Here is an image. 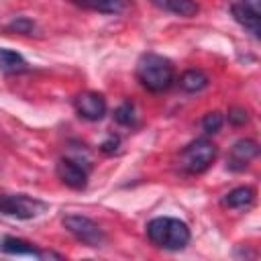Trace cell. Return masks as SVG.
Here are the masks:
<instances>
[{"label":"cell","instance_id":"cell-1","mask_svg":"<svg viewBox=\"0 0 261 261\" xmlns=\"http://www.w3.org/2000/svg\"><path fill=\"white\" fill-rule=\"evenodd\" d=\"M149 241L165 251H181L190 243V228L184 220L171 216H157L147 222Z\"/></svg>","mask_w":261,"mask_h":261},{"label":"cell","instance_id":"cell-2","mask_svg":"<svg viewBox=\"0 0 261 261\" xmlns=\"http://www.w3.org/2000/svg\"><path fill=\"white\" fill-rule=\"evenodd\" d=\"M137 80L149 92H165L175 80L173 63L157 53H145L137 63Z\"/></svg>","mask_w":261,"mask_h":261},{"label":"cell","instance_id":"cell-3","mask_svg":"<svg viewBox=\"0 0 261 261\" xmlns=\"http://www.w3.org/2000/svg\"><path fill=\"white\" fill-rule=\"evenodd\" d=\"M216 159V145L208 139H196L181 151V165L188 173L206 171Z\"/></svg>","mask_w":261,"mask_h":261},{"label":"cell","instance_id":"cell-4","mask_svg":"<svg viewBox=\"0 0 261 261\" xmlns=\"http://www.w3.org/2000/svg\"><path fill=\"white\" fill-rule=\"evenodd\" d=\"M63 226L84 245L88 247H102L106 243V234L104 230L90 220L88 216H80V214H69L63 218Z\"/></svg>","mask_w":261,"mask_h":261},{"label":"cell","instance_id":"cell-5","mask_svg":"<svg viewBox=\"0 0 261 261\" xmlns=\"http://www.w3.org/2000/svg\"><path fill=\"white\" fill-rule=\"evenodd\" d=\"M45 210V204L29 198V196H12V194H0V212L6 216H14V218H35L37 214H41Z\"/></svg>","mask_w":261,"mask_h":261},{"label":"cell","instance_id":"cell-6","mask_svg":"<svg viewBox=\"0 0 261 261\" xmlns=\"http://www.w3.org/2000/svg\"><path fill=\"white\" fill-rule=\"evenodd\" d=\"M75 110L84 120L96 122L106 114V100L98 92H82L75 96Z\"/></svg>","mask_w":261,"mask_h":261},{"label":"cell","instance_id":"cell-7","mask_svg":"<svg viewBox=\"0 0 261 261\" xmlns=\"http://www.w3.org/2000/svg\"><path fill=\"white\" fill-rule=\"evenodd\" d=\"M259 153V147L253 139H239L232 147H230V153H228V159H226V167L232 169V171H243L251 159H255Z\"/></svg>","mask_w":261,"mask_h":261},{"label":"cell","instance_id":"cell-8","mask_svg":"<svg viewBox=\"0 0 261 261\" xmlns=\"http://www.w3.org/2000/svg\"><path fill=\"white\" fill-rule=\"evenodd\" d=\"M57 175H59V179L65 186H69L73 190H82L88 184V169H84L77 161L67 159V157L59 159V163H57Z\"/></svg>","mask_w":261,"mask_h":261},{"label":"cell","instance_id":"cell-9","mask_svg":"<svg viewBox=\"0 0 261 261\" xmlns=\"http://www.w3.org/2000/svg\"><path fill=\"white\" fill-rule=\"evenodd\" d=\"M0 251L10 253V255H29V257H37V259L43 257V253L35 245H31L29 241L16 239V237H4L0 241Z\"/></svg>","mask_w":261,"mask_h":261},{"label":"cell","instance_id":"cell-10","mask_svg":"<svg viewBox=\"0 0 261 261\" xmlns=\"http://www.w3.org/2000/svg\"><path fill=\"white\" fill-rule=\"evenodd\" d=\"M157 8L177 14V16H194L198 12V4L194 0H151Z\"/></svg>","mask_w":261,"mask_h":261},{"label":"cell","instance_id":"cell-11","mask_svg":"<svg viewBox=\"0 0 261 261\" xmlns=\"http://www.w3.org/2000/svg\"><path fill=\"white\" fill-rule=\"evenodd\" d=\"M255 202V192L247 186H241V188H234L230 190L226 196H224V204L228 208H234V210H245L249 208L251 204Z\"/></svg>","mask_w":261,"mask_h":261},{"label":"cell","instance_id":"cell-12","mask_svg":"<svg viewBox=\"0 0 261 261\" xmlns=\"http://www.w3.org/2000/svg\"><path fill=\"white\" fill-rule=\"evenodd\" d=\"M232 16H234V20L243 27V29H247L253 37H259V31H261V24H259V14H255V12H251V10H247L243 4H234L232 8Z\"/></svg>","mask_w":261,"mask_h":261},{"label":"cell","instance_id":"cell-13","mask_svg":"<svg viewBox=\"0 0 261 261\" xmlns=\"http://www.w3.org/2000/svg\"><path fill=\"white\" fill-rule=\"evenodd\" d=\"M208 75L202 71V69H188L181 73L179 77V88L184 92H200L208 86Z\"/></svg>","mask_w":261,"mask_h":261},{"label":"cell","instance_id":"cell-14","mask_svg":"<svg viewBox=\"0 0 261 261\" xmlns=\"http://www.w3.org/2000/svg\"><path fill=\"white\" fill-rule=\"evenodd\" d=\"M73 2L104 14H118L126 8V0H73Z\"/></svg>","mask_w":261,"mask_h":261},{"label":"cell","instance_id":"cell-15","mask_svg":"<svg viewBox=\"0 0 261 261\" xmlns=\"http://www.w3.org/2000/svg\"><path fill=\"white\" fill-rule=\"evenodd\" d=\"M24 69H27V61L20 53L0 47V71L16 73V71H24Z\"/></svg>","mask_w":261,"mask_h":261},{"label":"cell","instance_id":"cell-16","mask_svg":"<svg viewBox=\"0 0 261 261\" xmlns=\"http://www.w3.org/2000/svg\"><path fill=\"white\" fill-rule=\"evenodd\" d=\"M114 120L122 126H133L135 124V108L130 102H124L120 104L116 110H114Z\"/></svg>","mask_w":261,"mask_h":261},{"label":"cell","instance_id":"cell-17","mask_svg":"<svg viewBox=\"0 0 261 261\" xmlns=\"http://www.w3.org/2000/svg\"><path fill=\"white\" fill-rule=\"evenodd\" d=\"M222 122H224V118H222L220 112H208V114L202 118V128H204L208 135H214V133L220 130Z\"/></svg>","mask_w":261,"mask_h":261},{"label":"cell","instance_id":"cell-18","mask_svg":"<svg viewBox=\"0 0 261 261\" xmlns=\"http://www.w3.org/2000/svg\"><path fill=\"white\" fill-rule=\"evenodd\" d=\"M249 120V112L245 110V108H230L228 110V122L232 124V126H241V124H245Z\"/></svg>","mask_w":261,"mask_h":261},{"label":"cell","instance_id":"cell-19","mask_svg":"<svg viewBox=\"0 0 261 261\" xmlns=\"http://www.w3.org/2000/svg\"><path fill=\"white\" fill-rule=\"evenodd\" d=\"M6 31H16V33L29 35V33L33 31V22H31L29 18H16V20H12V22L6 27Z\"/></svg>","mask_w":261,"mask_h":261},{"label":"cell","instance_id":"cell-20","mask_svg":"<svg viewBox=\"0 0 261 261\" xmlns=\"http://www.w3.org/2000/svg\"><path fill=\"white\" fill-rule=\"evenodd\" d=\"M118 143H120V139L112 135V137H110L108 141H104V143H102V151H104V153H112V151H116Z\"/></svg>","mask_w":261,"mask_h":261},{"label":"cell","instance_id":"cell-21","mask_svg":"<svg viewBox=\"0 0 261 261\" xmlns=\"http://www.w3.org/2000/svg\"><path fill=\"white\" fill-rule=\"evenodd\" d=\"M243 6L247 10H251V12H255V14L261 16V0H243Z\"/></svg>","mask_w":261,"mask_h":261}]
</instances>
